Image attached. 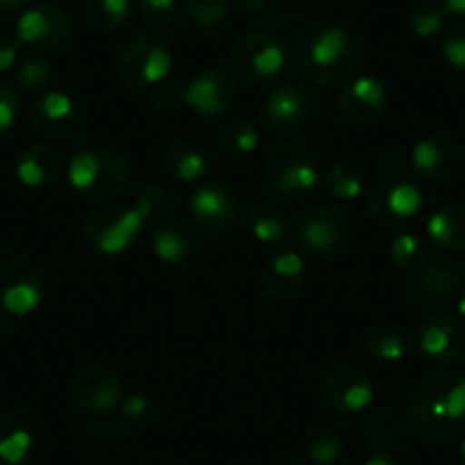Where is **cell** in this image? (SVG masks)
<instances>
[{
    "instance_id": "6da1fadb",
    "label": "cell",
    "mask_w": 465,
    "mask_h": 465,
    "mask_svg": "<svg viewBox=\"0 0 465 465\" xmlns=\"http://www.w3.org/2000/svg\"><path fill=\"white\" fill-rule=\"evenodd\" d=\"M356 44L338 25H311L294 42V64L299 75L315 87L342 83L356 66Z\"/></svg>"
},
{
    "instance_id": "7a4b0ae2",
    "label": "cell",
    "mask_w": 465,
    "mask_h": 465,
    "mask_svg": "<svg viewBox=\"0 0 465 465\" xmlns=\"http://www.w3.org/2000/svg\"><path fill=\"white\" fill-rule=\"evenodd\" d=\"M409 420L429 440L465 436V377L445 374L424 381L411 397Z\"/></svg>"
},
{
    "instance_id": "3957f363",
    "label": "cell",
    "mask_w": 465,
    "mask_h": 465,
    "mask_svg": "<svg viewBox=\"0 0 465 465\" xmlns=\"http://www.w3.org/2000/svg\"><path fill=\"white\" fill-rule=\"evenodd\" d=\"M131 167L126 158L105 146H92L75 153L69 163V183L75 194L89 203L116 199L128 185Z\"/></svg>"
},
{
    "instance_id": "277c9868",
    "label": "cell",
    "mask_w": 465,
    "mask_h": 465,
    "mask_svg": "<svg viewBox=\"0 0 465 465\" xmlns=\"http://www.w3.org/2000/svg\"><path fill=\"white\" fill-rule=\"evenodd\" d=\"M265 178L276 194L299 203L320 190L322 169L311 146L288 140L276 144L267 155Z\"/></svg>"
},
{
    "instance_id": "5b68a950",
    "label": "cell",
    "mask_w": 465,
    "mask_h": 465,
    "mask_svg": "<svg viewBox=\"0 0 465 465\" xmlns=\"http://www.w3.org/2000/svg\"><path fill=\"white\" fill-rule=\"evenodd\" d=\"M173 64L167 39L142 33L128 39L114 57L116 78L131 89H151L163 83Z\"/></svg>"
},
{
    "instance_id": "8992f818",
    "label": "cell",
    "mask_w": 465,
    "mask_h": 465,
    "mask_svg": "<svg viewBox=\"0 0 465 465\" xmlns=\"http://www.w3.org/2000/svg\"><path fill=\"white\" fill-rule=\"evenodd\" d=\"M144 219L135 208L122 205H103L94 210L83 223L84 240L94 252L103 256H119L135 247L144 231Z\"/></svg>"
},
{
    "instance_id": "52a82bcc",
    "label": "cell",
    "mask_w": 465,
    "mask_h": 465,
    "mask_svg": "<svg viewBox=\"0 0 465 465\" xmlns=\"http://www.w3.org/2000/svg\"><path fill=\"white\" fill-rule=\"evenodd\" d=\"M232 71L252 83H270L279 78L288 64V53L279 37L267 33H244L228 51Z\"/></svg>"
},
{
    "instance_id": "ba28073f",
    "label": "cell",
    "mask_w": 465,
    "mask_h": 465,
    "mask_svg": "<svg viewBox=\"0 0 465 465\" xmlns=\"http://www.w3.org/2000/svg\"><path fill=\"white\" fill-rule=\"evenodd\" d=\"M351 217L344 208L322 203L308 210L297 223V240L311 256H335L351 240Z\"/></svg>"
},
{
    "instance_id": "9c48e42d",
    "label": "cell",
    "mask_w": 465,
    "mask_h": 465,
    "mask_svg": "<svg viewBox=\"0 0 465 465\" xmlns=\"http://www.w3.org/2000/svg\"><path fill=\"white\" fill-rule=\"evenodd\" d=\"M46 281L33 261L12 258L0 265V315L25 317L44 302Z\"/></svg>"
},
{
    "instance_id": "30bf717a",
    "label": "cell",
    "mask_w": 465,
    "mask_h": 465,
    "mask_svg": "<svg viewBox=\"0 0 465 465\" xmlns=\"http://www.w3.org/2000/svg\"><path fill=\"white\" fill-rule=\"evenodd\" d=\"M422 190H420L413 178H409V173H404V176L386 173L370 194L368 213L381 226L397 228L413 222L420 210H422Z\"/></svg>"
},
{
    "instance_id": "8fae6325",
    "label": "cell",
    "mask_w": 465,
    "mask_h": 465,
    "mask_svg": "<svg viewBox=\"0 0 465 465\" xmlns=\"http://www.w3.org/2000/svg\"><path fill=\"white\" fill-rule=\"evenodd\" d=\"M415 349L427 363L451 368L465 361V326L447 312H433L415 331Z\"/></svg>"
},
{
    "instance_id": "7c38bea8",
    "label": "cell",
    "mask_w": 465,
    "mask_h": 465,
    "mask_svg": "<svg viewBox=\"0 0 465 465\" xmlns=\"http://www.w3.org/2000/svg\"><path fill=\"white\" fill-rule=\"evenodd\" d=\"M71 400L75 406L92 415H107L119 409L124 388L114 370L105 363H84L69 381Z\"/></svg>"
},
{
    "instance_id": "4fadbf2b",
    "label": "cell",
    "mask_w": 465,
    "mask_h": 465,
    "mask_svg": "<svg viewBox=\"0 0 465 465\" xmlns=\"http://www.w3.org/2000/svg\"><path fill=\"white\" fill-rule=\"evenodd\" d=\"M320 395L335 413L356 415L372 404L377 388L365 370L356 365H338L322 377Z\"/></svg>"
},
{
    "instance_id": "5bb4252c",
    "label": "cell",
    "mask_w": 465,
    "mask_h": 465,
    "mask_svg": "<svg viewBox=\"0 0 465 465\" xmlns=\"http://www.w3.org/2000/svg\"><path fill=\"white\" fill-rule=\"evenodd\" d=\"M74 25L69 15L57 5H35L25 10L16 21L15 37L21 46L33 51H57L71 39Z\"/></svg>"
},
{
    "instance_id": "9a60e30c",
    "label": "cell",
    "mask_w": 465,
    "mask_h": 465,
    "mask_svg": "<svg viewBox=\"0 0 465 465\" xmlns=\"http://www.w3.org/2000/svg\"><path fill=\"white\" fill-rule=\"evenodd\" d=\"M391 107V94L381 80L361 75L344 84L335 96V110L351 126H370L383 119Z\"/></svg>"
},
{
    "instance_id": "2e32d148",
    "label": "cell",
    "mask_w": 465,
    "mask_h": 465,
    "mask_svg": "<svg viewBox=\"0 0 465 465\" xmlns=\"http://www.w3.org/2000/svg\"><path fill=\"white\" fill-rule=\"evenodd\" d=\"M240 94L238 78L226 69H203L187 80L183 98L196 114L214 116L226 112Z\"/></svg>"
},
{
    "instance_id": "e0dca14e",
    "label": "cell",
    "mask_w": 465,
    "mask_h": 465,
    "mask_svg": "<svg viewBox=\"0 0 465 465\" xmlns=\"http://www.w3.org/2000/svg\"><path fill=\"white\" fill-rule=\"evenodd\" d=\"M312 96L302 84H281L262 103V122L274 133H297L311 122Z\"/></svg>"
},
{
    "instance_id": "ac0fdd59",
    "label": "cell",
    "mask_w": 465,
    "mask_h": 465,
    "mask_svg": "<svg viewBox=\"0 0 465 465\" xmlns=\"http://www.w3.org/2000/svg\"><path fill=\"white\" fill-rule=\"evenodd\" d=\"M190 214L201 228L213 232H222L238 222L240 203L235 192L219 181L201 183L187 201Z\"/></svg>"
},
{
    "instance_id": "d6986e66",
    "label": "cell",
    "mask_w": 465,
    "mask_h": 465,
    "mask_svg": "<svg viewBox=\"0 0 465 465\" xmlns=\"http://www.w3.org/2000/svg\"><path fill=\"white\" fill-rule=\"evenodd\" d=\"M30 124L44 140H64L83 124V107L64 92H46L30 107Z\"/></svg>"
},
{
    "instance_id": "ffe728a7",
    "label": "cell",
    "mask_w": 465,
    "mask_h": 465,
    "mask_svg": "<svg viewBox=\"0 0 465 465\" xmlns=\"http://www.w3.org/2000/svg\"><path fill=\"white\" fill-rule=\"evenodd\" d=\"M151 244L160 261L169 265H181L199 256L203 249V238L196 226L183 219H163L155 223L151 232Z\"/></svg>"
},
{
    "instance_id": "44dd1931",
    "label": "cell",
    "mask_w": 465,
    "mask_h": 465,
    "mask_svg": "<svg viewBox=\"0 0 465 465\" xmlns=\"http://www.w3.org/2000/svg\"><path fill=\"white\" fill-rule=\"evenodd\" d=\"M411 167L422 181H445L460 164V149L451 137L429 135L422 137L411 151Z\"/></svg>"
},
{
    "instance_id": "7402d4cb",
    "label": "cell",
    "mask_w": 465,
    "mask_h": 465,
    "mask_svg": "<svg viewBox=\"0 0 465 465\" xmlns=\"http://www.w3.org/2000/svg\"><path fill=\"white\" fill-rule=\"evenodd\" d=\"M465 288V272L456 262L438 261L433 265L422 267L415 276L413 292L422 306H445L459 299Z\"/></svg>"
},
{
    "instance_id": "603a6c76",
    "label": "cell",
    "mask_w": 465,
    "mask_h": 465,
    "mask_svg": "<svg viewBox=\"0 0 465 465\" xmlns=\"http://www.w3.org/2000/svg\"><path fill=\"white\" fill-rule=\"evenodd\" d=\"M306 261L302 253L292 252V249H279L272 253L262 270V288L279 302L297 297L306 285Z\"/></svg>"
},
{
    "instance_id": "cb8c5ba5",
    "label": "cell",
    "mask_w": 465,
    "mask_h": 465,
    "mask_svg": "<svg viewBox=\"0 0 465 465\" xmlns=\"http://www.w3.org/2000/svg\"><path fill=\"white\" fill-rule=\"evenodd\" d=\"M62 172H64V153L46 142L25 146L16 160V176L25 187L53 185Z\"/></svg>"
},
{
    "instance_id": "d4e9b609",
    "label": "cell",
    "mask_w": 465,
    "mask_h": 465,
    "mask_svg": "<svg viewBox=\"0 0 465 465\" xmlns=\"http://www.w3.org/2000/svg\"><path fill=\"white\" fill-rule=\"evenodd\" d=\"M249 228H252L253 238L258 242L279 247V244L288 242L290 235H292V219L283 205L262 199L253 203L252 213H249Z\"/></svg>"
},
{
    "instance_id": "484cf974",
    "label": "cell",
    "mask_w": 465,
    "mask_h": 465,
    "mask_svg": "<svg viewBox=\"0 0 465 465\" xmlns=\"http://www.w3.org/2000/svg\"><path fill=\"white\" fill-rule=\"evenodd\" d=\"M427 232L436 247L445 252H465V203L438 208L427 219Z\"/></svg>"
},
{
    "instance_id": "4316f807",
    "label": "cell",
    "mask_w": 465,
    "mask_h": 465,
    "mask_svg": "<svg viewBox=\"0 0 465 465\" xmlns=\"http://www.w3.org/2000/svg\"><path fill=\"white\" fill-rule=\"evenodd\" d=\"M163 169L173 183L190 185V183H199L208 173V158L199 146L190 142H176L164 153Z\"/></svg>"
},
{
    "instance_id": "83f0119b",
    "label": "cell",
    "mask_w": 465,
    "mask_h": 465,
    "mask_svg": "<svg viewBox=\"0 0 465 465\" xmlns=\"http://www.w3.org/2000/svg\"><path fill=\"white\" fill-rule=\"evenodd\" d=\"M33 445V433L24 422L0 415V465H28Z\"/></svg>"
},
{
    "instance_id": "f1b7e54d",
    "label": "cell",
    "mask_w": 465,
    "mask_h": 465,
    "mask_svg": "<svg viewBox=\"0 0 465 465\" xmlns=\"http://www.w3.org/2000/svg\"><path fill=\"white\" fill-rule=\"evenodd\" d=\"M363 169L351 160H335L322 172V185L333 199L354 201L363 192Z\"/></svg>"
},
{
    "instance_id": "f546056e",
    "label": "cell",
    "mask_w": 465,
    "mask_h": 465,
    "mask_svg": "<svg viewBox=\"0 0 465 465\" xmlns=\"http://www.w3.org/2000/svg\"><path fill=\"white\" fill-rule=\"evenodd\" d=\"M365 349L372 359L381 361V363H400L409 351V340L400 326L383 322V324L370 329L368 338H365Z\"/></svg>"
},
{
    "instance_id": "4dcf8cb0",
    "label": "cell",
    "mask_w": 465,
    "mask_h": 465,
    "mask_svg": "<svg viewBox=\"0 0 465 465\" xmlns=\"http://www.w3.org/2000/svg\"><path fill=\"white\" fill-rule=\"evenodd\" d=\"M258 144H261V133L249 119H242V116L226 122L219 131V149L232 160L249 158L258 149Z\"/></svg>"
},
{
    "instance_id": "1f68e13d",
    "label": "cell",
    "mask_w": 465,
    "mask_h": 465,
    "mask_svg": "<svg viewBox=\"0 0 465 465\" xmlns=\"http://www.w3.org/2000/svg\"><path fill=\"white\" fill-rule=\"evenodd\" d=\"M57 80L55 64L42 55H30L15 66V83L24 94H46Z\"/></svg>"
},
{
    "instance_id": "d6a6232c",
    "label": "cell",
    "mask_w": 465,
    "mask_h": 465,
    "mask_svg": "<svg viewBox=\"0 0 465 465\" xmlns=\"http://www.w3.org/2000/svg\"><path fill=\"white\" fill-rule=\"evenodd\" d=\"M429 240L418 232H401L388 247L391 262L401 272H420L429 261Z\"/></svg>"
},
{
    "instance_id": "836d02e7",
    "label": "cell",
    "mask_w": 465,
    "mask_h": 465,
    "mask_svg": "<svg viewBox=\"0 0 465 465\" xmlns=\"http://www.w3.org/2000/svg\"><path fill=\"white\" fill-rule=\"evenodd\" d=\"M84 16L96 33L112 35L126 25L131 16V0H87Z\"/></svg>"
},
{
    "instance_id": "e575fe53",
    "label": "cell",
    "mask_w": 465,
    "mask_h": 465,
    "mask_svg": "<svg viewBox=\"0 0 465 465\" xmlns=\"http://www.w3.org/2000/svg\"><path fill=\"white\" fill-rule=\"evenodd\" d=\"M232 10V0H183V12L194 28L203 33L222 28Z\"/></svg>"
},
{
    "instance_id": "d590c367",
    "label": "cell",
    "mask_w": 465,
    "mask_h": 465,
    "mask_svg": "<svg viewBox=\"0 0 465 465\" xmlns=\"http://www.w3.org/2000/svg\"><path fill=\"white\" fill-rule=\"evenodd\" d=\"M303 451L317 465L338 463L344 451V442L333 427H312L303 440Z\"/></svg>"
},
{
    "instance_id": "8d00e7d4",
    "label": "cell",
    "mask_w": 465,
    "mask_h": 465,
    "mask_svg": "<svg viewBox=\"0 0 465 465\" xmlns=\"http://www.w3.org/2000/svg\"><path fill=\"white\" fill-rule=\"evenodd\" d=\"M447 12L442 10L440 3L433 0H418L409 12V28L415 37L431 39L445 28Z\"/></svg>"
},
{
    "instance_id": "74e56055",
    "label": "cell",
    "mask_w": 465,
    "mask_h": 465,
    "mask_svg": "<svg viewBox=\"0 0 465 465\" xmlns=\"http://www.w3.org/2000/svg\"><path fill=\"white\" fill-rule=\"evenodd\" d=\"M133 208L142 214L144 222H163L172 210V196H169L167 187L149 183L137 192Z\"/></svg>"
},
{
    "instance_id": "f35d334b",
    "label": "cell",
    "mask_w": 465,
    "mask_h": 465,
    "mask_svg": "<svg viewBox=\"0 0 465 465\" xmlns=\"http://www.w3.org/2000/svg\"><path fill=\"white\" fill-rule=\"evenodd\" d=\"M119 413H122L124 422L140 429L146 427V424L153 420L155 404L151 401L149 395H144V392H128V395H124L122 404H119Z\"/></svg>"
},
{
    "instance_id": "ab89813d",
    "label": "cell",
    "mask_w": 465,
    "mask_h": 465,
    "mask_svg": "<svg viewBox=\"0 0 465 465\" xmlns=\"http://www.w3.org/2000/svg\"><path fill=\"white\" fill-rule=\"evenodd\" d=\"M178 0H137V15L151 30H164L176 16Z\"/></svg>"
},
{
    "instance_id": "60d3db41",
    "label": "cell",
    "mask_w": 465,
    "mask_h": 465,
    "mask_svg": "<svg viewBox=\"0 0 465 465\" xmlns=\"http://www.w3.org/2000/svg\"><path fill=\"white\" fill-rule=\"evenodd\" d=\"M442 57L454 69L465 71V24H454L442 35Z\"/></svg>"
},
{
    "instance_id": "b9f144b4",
    "label": "cell",
    "mask_w": 465,
    "mask_h": 465,
    "mask_svg": "<svg viewBox=\"0 0 465 465\" xmlns=\"http://www.w3.org/2000/svg\"><path fill=\"white\" fill-rule=\"evenodd\" d=\"M183 103H185V98H183V89L178 84L163 80L160 84L151 87V105L163 114H172Z\"/></svg>"
},
{
    "instance_id": "7bdbcfd3",
    "label": "cell",
    "mask_w": 465,
    "mask_h": 465,
    "mask_svg": "<svg viewBox=\"0 0 465 465\" xmlns=\"http://www.w3.org/2000/svg\"><path fill=\"white\" fill-rule=\"evenodd\" d=\"M21 96L15 87L7 83H0V135L10 131L19 119Z\"/></svg>"
},
{
    "instance_id": "ee69618b",
    "label": "cell",
    "mask_w": 465,
    "mask_h": 465,
    "mask_svg": "<svg viewBox=\"0 0 465 465\" xmlns=\"http://www.w3.org/2000/svg\"><path fill=\"white\" fill-rule=\"evenodd\" d=\"M409 163L411 160L406 158V153L400 146H388L381 153V164L386 169V173H391V176H404L406 169H409Z\"/></svg>"
},
{
    "instance_id": "f6af8a7d",
    "label": "cell",
    "mask_w": 465,
    "mask_h": 465,
    "mask_svg": "<svg viewBox=\"0 0 465 465\" xmlns=\"http://www.w3.org/2000/svg\"><path fill=\"white\" fill-rule=\"evenodd\" d=\"M19 39L7 37V35L0 37V74H5V71L15 69V66L19 64Z\"/></svg>"
},
{
    "instance_id": "bcb514c9",
    "label": "cell",
    "mask_w": 465,
    "mask_h": 465,
    "mask_svg": "<svg viewBox=\"0 0 465 465\" xmlns=\"http://www.w3.org/2000/svg\"><path fill=\"white\" fill-rule=\"evenodd\" d=\"M270 0H232V7L242 15H261L267 10Z\"/></svg>"
},
{
    "instance_id": "7dc6e473",
    "label": "cell",
    "mask_w": 465,
    "mask_h": 465,
    "mask_svg": "<svg viewBox=\"0 0 465 465\" xmlns=\"http://www.w3.org/2000/svg\"><path fill=\"white\" fill-rule=\"evenodd\" d=\"M365 465H406V463L401 459H397V456L388 454V451H377V454H372L368 460H365Z\"/></svg>"
},
{
    "instance_id": "c3c4849f",
    "label": "cell",
    "mask_w": 465,
    "mask_h": 465,
    "mask_svg": "<svg viewBox=\"0 0 465 465\" xmlns=\"http://www.w3.org/2000/svg\"><path fill=\"white\" fill-rule=\"evenodd\" d=\"M442 10L451 16H465V0H440Z\"/></svg>"
},
{
    "instance_id": "681fc988",
    "label": "cell",
    "mask_w": 465,
    "mask_h": 465,
    "mask_svg": "<svg viewBox=\"0 0 465 465\" xmlns=\"http://www.w3.org/2000/svg\"><path fill=\"white\" fill-rule=\"evenodd\" d=\"M30 0H0V10L3 12H16L21 7L28 5Z\"/></svg>"
},
{
    "instance_id": "f907efd6",
    "label": "cell",
    "mask_w": 465,
    "mask_h": 465,
    "mask_svg": "<svg viewBox=\"0 0 465 465\" xmlns=\"http://www.w3.org/2000/svg\"><path fill=\"white\" fill-rule=\"evenodd\" d=\"M456 311H459L460 320L465 322V288H463V292L459 294V299H456Z\"/></svg>"
},
{
    "instance_id": "816d5d0a",
    "label": "cell",
    "mask_w": 465,
    "mask_h": 465,
    "mask_svg": "<svg viewBox=\"0 0 465 465\" xmlns=\"http://www.w3.org/2000/svg\"><path fill=\"white\" fill-rule=\"evenodd\" d=\"M459 459H460V465H465V438L460 440V447H459Z\"/></svg>"
},
{
    "instance_id": "f5cc1de1",
    "label": "cell",
    "mask_w": 465,
    "mask_h": 465,
    "mask_svg": "<svg viewBox=\"0 0 465 465\" xmlns=\"http://www.w3.org/2000/svg\"><path fill=\"white\" fill-rule=\"evenodd\" d=\"M288 465H308V463H302V460H294V463H288Z\"/></svg>"
}]
</instances>
